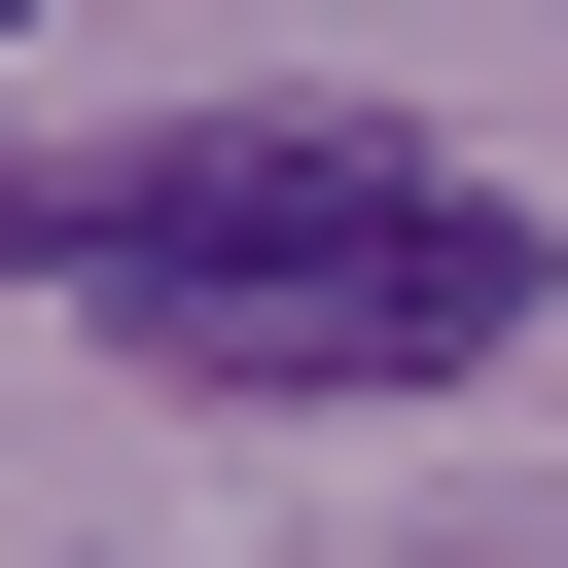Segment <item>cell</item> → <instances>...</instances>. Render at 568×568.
Listing matches in <instances>:
<instances>
[{
  "instance_id": "obj_2",
  "label": "cell",
  "mask_w": 568,
  "mask_h": 568,
  "mask_svg": "<svg viewBox=\"0 0 568 568\" xmlns=\"http://www.w3.org/2000/svg\"><path fill=\"white\" fill-rule=\"evenodd\" d=\"M0 36H36V0H0Z\"/></svg>"
},
{
  "instance_id": "obj_1",
  "label": "cell",
  "mask_w": 568,
  "mask_h": 568,
  "mask_svg": "<svg viewBox=\"0 0 568 568\" xmlns=\"http://www.w3.org/2000/svg\"><path fill=\"white\" fill-rule=\"evenodd\" d=\"M0 248L106 284V320H142L178 390H248V426H390V390H497V355H532V213L426 178V142H355V106H248V142H142V178H36Z\"/></svg>"
}]
</instances>
